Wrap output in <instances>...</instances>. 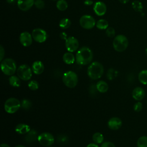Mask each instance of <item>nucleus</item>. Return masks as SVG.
<instances>
[{
  "label": "nucleus",
  "instance_id": "obj_10",
  "mask_svg": "<svg viewBox=\"0 0 147 147\" xmlns=\"http://www.w3.org/2000/svg\"><path fill=\"white\" fill-rule=\"evenodd\" d=\"M32 36L33 39L39 43H42L45 42L48 37L47 32L41 28H35L32 30Z\"/></svg>",
  "mask_w": 147,
  "mask_h": 147
},
{
  "label": "nucleus",
  "instance_id": "obj_45",
  "mask_svg": "<svg viewBox=\"0 0 147 147\" xmlns=\"http://www.w3.org/2000/svg\"><path fill=\"white\" fill-rule=\"evenodd\" d=\"M15 147H25V146H22V145H17V146H16Z\"/></svg>",
  "mask_w": 147,
  "mask_h": 147
},
{
  "label": "nucleus",
  "instance_id": "obj_47",
  "mask_svg": "<svg viewBox=\"0 0 147 147\" xmlns=\"http://www.w3.org/2000/svg\"><path fill=\"white\" fill-rule=\"evenodd\" d=\"M48 147H53V146H48Z\"/></svg>",
  "mask_w": 147,
  "mask_h": 147
},
{
  "label": "nucleus",
  "instance_id": "obj_29",
  "mask_svg": "<svg viewBox=\"0 0 147 147\" xmlns=\"http://www.w3.org/2000/svg\"><path fill=\"white\" fill-rule=\"evenodd\" d=\"M137 147H147V136H142L140 137L137 142Z\"/></svg>",
  "mask_w": 147,
  "mask_h": 147
},
{
  "label": "nucleus",
  "instance_id": "obj_42",
  "mask_svg": "<svg viewBox=\"0 0 147 147\" xmlns=\"http://www.w3.org/2000/svg\"><path fill=\"white\" fill-rule=\"evenodd\" d=\"M0 147H10L9 145H8L6 144H2L0 146Z\"/></svg>",
  "mask_w": 147,
  "mask_h": 147
},
{
  "label": "nucleus",
  "instance_id": "obj_18",
  "mask_svg": "<svg viewBox=\"0 0 147 147\" xmlns=\"http://www.w3.org/2000/svg\"><path fill=\"white\" fill-rule=\"evenodd\" d=\"M30 130L29 125L25 123H20L15 127V131L20 134H27Z\"/></svg>",
  "mask_w": 147,
  "mask_h": 147
},
{
  "label": "nucleus",
  "instance_id": "obj_25",
  "mask_svg": "<svg viewBox=\"0 0 147 147\" xmlns=\"http://www.w3.org/2000/svg\"><path fill=\"white\" fill-rule=\"evenodd\" d=\"M56 7L60 11H64L68 8V3L65 0H58L56 2Z\"/></svg>",
  "mask_w": 147,
  "mask_h": 147
},
{
  "label": "nucleus",
  "instance_id": "obj_38",
  "mask_svg": "<svg viewBox=\"0 0 147 147\" xmlns=\"http://www.w3.org/2000/svg\"><path fill=\"white\" fill-rule=\"evenodd\" d=\"M84 3L86 6H91L93 4V2L91 0H85Z\"/></svg>",
  "mask_w": 147,
  "mask_h": 147
},
{
  "label": "nucleus",
  "instance_id": "obj_2",
  "mask_svg": "<svg viewBox=\"0 0 147 147\" xmlns=\"http://www.w3.org/2000/svg\"><path fill=\"white\" fill-rule=\"evenodd\" d=\"M104 72L102 64L98 61L92 63L87 69L88 76L92 80H96L101 78Z\"/></svg>",
  "mask_w": 147,
  "mask_h": 147
},
{
  "label": "nucleus",
  "instance_id": "obj_33",
  "mask_svg": "<svg viewBox=\"0 0 147 147\" xmlns=\"http://www.w3.org/2000/svg\"><path fill=\"white\" fill-rule=\"evenodd\" d=\"M107 78L109 80H112L113 79L115 76H117V72L113 68H110L109 69L107 74Z\"/></svg>",
  "mask_w": 147,
  "mask_h": 147
},
{
  "label": "nucleus",
  "instance_id": "obj_39",
  "mask_svg": "<svg viewBox=\"0 0 147 147\" xmlns=\"http://www.w3.org/2000/svg\"><path fill=\"white\" fill-rule=\"evenodd\" d=\"M86 147H99V146L96 143H90Z\"/></svg>",
  "mask_w": 147,
  "mask_h": 147
},
{
  "label": "nucleus",
  "instance_id": "obj_46",
  "mask_svg": "<svg viewBox=\"0 0 147 147\" xmlns=\"http://www.w3.org/2000/svg\"><path fill=\"white\" fill-rule=\"evenodd\" d=\"M145 53H146V55H147V48H146V49H145Z\"/></svg>",
  "mask_w": 147,
  "mask_h": 147
},
{
  "label": "nucleus",
  "instance_id": "obj_3",
  "mask_svg": "<svg viewBox=\"0 0 147 147\" xmlns=\"http://www.w3.org/2000/svg\"><path fill=\"white\" fill-rule=\"evenodd\" d=\"M1 67L2 72L7 76H12L17 69L16 63L11 58H7L1 61Z\"/></svg>",
  "mask_w": 147,
  "mask_h": 147
},
{
  "label": "nucleus",
  "instance_id": "obj_17",
  "mask_svg": "<svg viewBox=\"0 0 147 147\" xmlns=\"http://www.w3.org/2000/svg\"><path fill=\"white\" fill-rule=\"evenodd\" d=\"M32 69L34 74L36 75H40L44 72V65L41 61L37 60L32 64Z\"/></svg>",
  "mask_w": 147,
  "mask_h": 147
},
{
  "label": "nucleus",
  "instance_id": "obj_48",
  "mask_svg": "<svg viewBox=\"0 0 147 147\" xmlns=\"http://www.w3.org/2000/svg\"><path fill=\"white\" fill-rule=\"evenodd\" d=\"M53 1H55V0H53Z\"/></svg>",
  "mask_w": 147,
  "mask_h": 147
},
{
  "label": "nucleus",
  "instance_id": "obj_16",
  "mask_svg": "<svg viewBox=\"0 0 147 147\" xmlns=\"http://www.w3.org/2000/svg\"><path fill=\"white\" fill-rule=\"evenodd\" d=\"M145 96V92L143 88L137 87L132 91V97L137 101H140L144 99Z\"/></svg>",
  "mask_w": 147,
  "mask_h": 147
},
{
  "label": "nucleus",
  "instance_id": "obj_31",
  "mask_svg": "<svg viewBox=\"0 0 147 147\" xmlns=\"http://www.w3.org/2000/svg\"><path fill=\"white\" fill-rule=\"evenodd\" d=\"M38 83L36 80H31L28 83V87L29 88L33 91L37 90L38 88Z\"/></svg>",
  "mask_w": 147,
  "mask_h": 147
},
{
  "label": "nucleus",
  "instance_id": "obj_41",
  "mask_svg": "<svg viewBox=\"0 0 147 147\" xmlns=\"http://www.w3.org/2000/svg\"><path fill=\"white\" fill-rule=\"evenodd\" d=\"M119 1L121 3L125 4V3H127V2L129 1V0H119Z\"/></svg>",
  "mask_w": 147,
  "mask_h": 147
},
{
  "label": "nucleus",
  "instance_id": "obj_36",
  "mask_svg": "<svg viewBox=\"0 0 147 147\" xmlns=\"http://www.w3.org/2000/svg\"><path fill=\"white\" fill-rule=\"evenodd\" d=\"M101 147H115V146L113 143L107 141L103 143L101 145Z\"/></svg>",
  "mask_w": 147,
  "mask_h": 147
},
{
  "label": "nucleus",
  "instance_id": "obj_34",
  "mask_svg": "<svg viewBox=\"0 0 147 147\" xmlns=\"http://www.w3.org/2000/svg\"><path fill=\"white\" fill-rule=\"evenodd\" d=\"M34 5L38 9H42L45 6V3L42 0H36L34 1Z\"/></svg>",
  "mask_w": 147,
  "mask_h": 147
},
{
  "label": "nucleus",
  "instance_id": "obj_37",
  "mask_svg": "<svg viewBox=\"0 0 147 147\" xmlns=\"http://www.w3.org/2000/svg\"><path fill=\"white\" fill-rule=\"evenodd\" d=\"M5 55V50L2 45L0 46V60L2 61L3 60V58Z\"/></svg>",
  "mask_w": 147,
  "mask_h": 147
},
{
  "label": "nucleus",
  "instance_id": "obj_32",
  "mask_svg": "<svg viewBox=\"0 0 147 147\" xmlns=\"http://www.w3.org/2000/svg\"><path fill=\"white\" fill-rule=\"evenodd\" d=\"M106 34L109 37H114L115 34V30L113 27H108L106 29Z\"/></svg>",
  "mask_w": 147,
  "mask_h": 147
},
{
  "label": "nucleus",
  "instance_id": "obj_15",
  "mask_svg": "<svg viewBox=\"0 0 147 147\" xmlns=\"http://www.w3.org/2000/svg\"><path fill=\"white\" fill-rule=\"evenodd\" d=\"M107 125L110 129L116 130L122 126V122L118 117H112L109 120Z\"/></svg>",
  "mask_w": 147,
  "mask_h": 147
},
{
  "label": "nucleus",
  "instance_id": "obj_44",
  "mask_svg": "<svg viewBox=\"0 0 147 147\" xmlns=\"http://www.w3.org/2000/svg\"><path fill=\"white\" fill-rule=\"evenodd\" d=\"M95 86H91L92 89V90H94V88ZM94 93H95V91H94V90H92V92H91V94H94Z\"/></svg>",
  "mask_w": 147,
  "mask_h": 147
},
{
  "label": "nucleus",
  "instance_id": "obj_7",
  "mask_svg": "<svg viewBox=\"0 0 147 147\" xmlns=\"http://www.w3.org/2000/svg\"><path fill=\"white\" fill-rule=\"evenodd\" d=\"M32 69L27 64H22L17 70L18 76L23 80H29L32 76Z\"/></svg>",
  "mask_w": 147,
  "mask_h": 147
},
{
  "label": "nucleus",
  "instance_id": "obj_23",
  "mask_svg": "<svg viewBox=\"0 0 147 147\" xmlns=\"http://www.w3.org/2000/svg\"><path fill=\"white\" fill-rule=\"evenodd\" d=\"M138 80L142 84H147V69H144L138 74Z\"/></svg>",
  "mask_w": 147,
  "mask_h": 147
},
{
  "label": "nucleus",
  "instance_id": "obj_19",
  "mask_svg": "<svg viewBox=\"0 0 147 147\" xmlns=\"http://www.w3.org/2000/svg\"><path fill=\"white\" fill-rule=\"evenodd\" d=\"M38 133L34 130H30L25 136V140L27 142L32 143L36 141L38 138Z\"/></svg>",
  "mask_w": 147,
  "mask_h": 147
},
{
  "label": "nucleus",
  "instance_id": "obj_14",
  "mask_svg": "<svg viewBox=\"0 0 147 147\" xmlns=\"http://www.w3.org/2000/svg\"><path fill=\"white\" fill-rule=\"evenodd\" d=\"M34 0H17V6L22 11H28L34 5Z\"/></svg>",
  "mask_w": 147,
  "mask_h": 147
},
{
  "label": "nucleus",
  "instance_id": "obj_30",
  "mask_svg": "<svg viewBox=\"0 0 147 147\" xmlns=\"http://www.w3.org/2000/svg\"><path fill=\"white\" fill-rule=\"evenodd\" d=\"M32 105V102L27 99H24L21 102V107L24 110H29L31 107Z\"/></svg>",
  "mask_w": 147,
  "mask_h": 147
},
{
  "label": "nucleus",
  "instance_id": "obj_5",
  "mask_svg": "<svg viewBox=\"0 0 147 147\" xmlns=\"http://www.w3.org/2000/svg\"><path fill=\"white\" fill-rule=\"evenodd\" d=\"M64 84L69 88H74L78 83V77L77 74L72 71L65 72L62 78Z\"/></svg>",
  "mask_w": 147,
  "mask_h": 147
},
{
  "label": "nucleus",
  "instance_id": "obj_35",
  "mask_svg": "<svg viewBox=\"0 0 147 147\" xmlns=\"http://www.w3.org/2000/svg\"><path fill=\"white\" fill-rule=\"evenodd\" d=\"M142 107H143V106H142V103L138 101L134 105L133 109L136 112H140L142 109Z\"/></svg>",
  "mask_w": 147,
  "mask_h": 147
},
{
  "label": "nucleus",
  "instance_id": "obj_8",
  "mask_svg": "<svg viewBox=\"0 0 147 147\" xmlns=\"http://www.w3.org/2000/svg\"><path fill=\"white\" fill-rule=\"evenodd\" d=\"M80 26L85 29H91L96 25V21L93 17L90 15L82 16L79 20Z\"/></svg>",
  "mask_w": 147,
  "mask_h": 147
},
{
  "label": "nucleus",
  "instance_id": "obj_20",
  "mask_svg": "<svg viewBox=\"0 0 147 147\" xmlns=\"http://www.w3.org/2000/svg\"><path fill=\"white\" fill-rule=\"evenodd\" d=\"M76 58L72 52H68L65 53L63 56V60L67 64H72L75 62Z\"/></svg>",
  "mask_w": 147,
  "mask_h": 147
},
{
  "label": "nucleus",
  "instance_id": "obj_43",
  "mask_svg": "<svg viewBox=\"0 0 147 147\" xmlns=\"http://www.w3.org/2000/svg\"><path fill=\"white\" fill-rule=\"evenodd\" d=\"M6 1H7V2L8 3H13V2H14L15 1V0H6Z\"/></svg>",
  "mask_w": 147,
  "mask_h": 147
},
{
  "label": "nucleus",
  "instance_id": "obj_12",
  "mask_svg": "<svg viewBox=\"0 0 147 147\" xmlns=\"http://www.w3.org/2000/svg\"><path fill=\"white\" fill-rule=\"evenodd\" d=\"M20 41L22 45L27 47L31 45L33 41L32 34L28 32H23L20 35Z\"/></svg>",
  "mask_w": 147,
  "mask_h": 147
},
{
  "label": "nucleus",
  "instance_id": "obj_6",
  "mask_svg": "<svg viewBox=\"0 0 147 147\" xmlns=\"http://www.w3.org/2000/svg\"><path fill=\"white\" fill-rule=\"evenodd\" d=\"M21 107L20 101L16 98L7 99L4 105L5 111L9 114H13L18 110Z\"/></svg>",
  "mask_w": 147,
  "mask_h": 147
},
{
  "label": "nucleus",
  "instance_id": "obj_11",
  "mask_svg": "<svg viewBox=\"0 0 147 147\" xmlns=\"http://www.w3.org/2000/svg\"><path fill=\"white\" fill-rule=\"evenodd\" d=\"M65 45L67 50L68 52H74L78 49L79 41L75 37L69 36L65 40Z\"/></svg>",
  "mask_w": 147,
  "mask_h": 147
},
{
  "label": "nucleus",
  "instance_id": "obj_27",
  "mask_svg": "<svg viewBox=\"0 0 147 147\" xmlns=\"http://www.w3.org/2000/svg\"><path fill=\"white\" fill-rule=\"evenodd\" d=\"M131 6L133 9L136 11H137V12H141L143 9L142 3L138 0H134V1H133L131 3Z\"/></svg>",
  "mask_w": 147,
  "mask_h": 147
},
{
  "label": "nucleus",
  "instance_id": "obj_28",
  "mask_svg": "<svg viewBox=\"0 0 147 147\" xmlns=\"http://www.w3.org/2000/svg\"><path fill=\"white\" fill-rule=\"evenodd\" d=\"M103 134L99 132H96L92 136V140L96 144H101L103 141Z\"/></svg>",
  "mask_w": 147,
  "mask_h": 147
},
{
  "label": "nucleus",
  "instance_id": "obj_22",
  "mask_svg": "<svg viewBox=\"0 0 147 147\" xmlns=\"http://www.w3.org/2000/svg\"><path fill=\"white\" fill-rule=\"evenodd\" d=\"M96 26L98 29L106 30L109 27V23L106 20L100 19L96 22Z\"/></svg>",
  "mask_w": 147,
  "mask_h": 147
},
{
  "label": "nucleus",
  "instance_id": "obj_24",
  "mask_svg": "<svg viewBox=\"0 0 147 147\" xmlns=\"http://www.w3.org/2000/svg\"><path fill=\"white\" fill-rule=\"evenodd\" d=\"M20 78L17 76H11L9 78L10 84L14 87H18L20 86L21 81Z\"/></svg>",
  "mask_w": 147,
  "mask_h": 147
},
{
  "label": "nucleus",
  "instance_id": "obj_13",
  "mask_svg": "<svg viewBox=\"0 0 147 147\" xmlns=\"http://www.w3.org/2000/svg\"><path fill=\"white\" fill-rule=\"evenodd\" d=\"M94 13L98 16H102L105 14L107 11V7L106 4L101 1L95 2L93 6Z\"/></svg>",
  "mask_w": 147,
  "mask_h": 147
},
{
  "label": "nucleus",
  "instance_id": "obj_1",
  "mask_svg": "<svg viewBox=\"0 0 147 147\" xmlns=\"http://www.w3.org/2000/svg\"><path fill=\"white\" fill-rule=\"evenodd\" d=\"M76 61L80 65H87L90 64L93 58V53L92 51L87 47H83L80 48L76 54Z\"/></svg>",
  "mask_w": 147,
  "mask_h": 147
},
{
  "label": "nucleus",
  "instance_id": "obj_26",
  "mask_svg": "<svg viewBox=\"0 0 147 147\" xmlns=\"http://www.w3.org/2000/svg\"><path fill=\"white\" fill-rule=\"evenodd\" d=\"M71 24V22L69 19L67 18H62L59 22V26L62 29H67L68 28Z\"/></svg>",
  "mask_w": 147,
  "mask_h": 147
},
{
  "label": "nucleus",
  "instance_id": "obj_21",
  "mask_svg": "<svg viewBox=\"0 0 147 147\" xmlns=\"http://www.w3.org/2000/svg\"><path fill=\"white\" fill-rule=\"evenodd\" d=\"M96 87L98 91L101 93H105L109 89V86L107 83L103 80H100L97 82Z\"/></svg>",
  "mask_w": 147,
  "mask_h": 147
},
{
  "label": "nucleus",
  "instance_id": "obj_40",
  "mask_svg": "<svg viewBox=\"0 0 147 147\" xmlns=\"http://www.w3.org/2000/svg\"><path fill=\"white\" fill-rule=\"evenodd\" d=\"M60 37L62 38V39H64V40H66L67 39V34L64 33V32H63L61 33H60Z\"/></svg>",
  "mask_w": 147,
  "mask_h": 147
},
{
  "label": "nucleus",
  "instance_id": "obj_9",
  "mask_svg": "<svg viewBox=\"0 0 147 147\" xmlns=\"http://www.w3.org/2000/svg\"><path fill=\"white\" fill-rule=\"evenodd\" d=\"M37 141L42 146H49L54 143L55 138L52 134L44 132L38 135Z\"/></svg>",
  "mask_w": 147,
  "mask_h": 147
},
{
  "label": "nucleus",
  "instance_id": "obj_4",
  "mask_svg": "<svg viewBox=\"0 0 147 147\" xmlns=\"http://www.w3.org/2000/svg\"><path fill=\"white\" fill-rule=\"evenodd\" d=\"M128 45V40L127 37L123 34L117 35L113 40V46L114 49L117 52H123L126 49Z\"/></svg>",
  "mask_w": 147,
  "mask_h": 147
}]
</instances>
